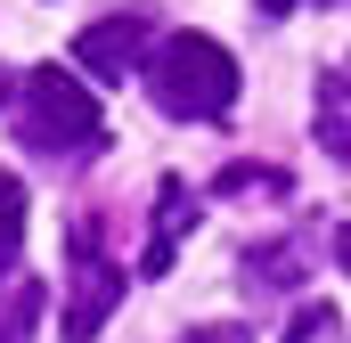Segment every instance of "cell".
<instances>
[{
    "mask_svg": "<svg viewBox=\"0 0 351 343\" xmlns=\"http://www.w3.org/2000/svg\"><path fill=\"white\" fill-rule=\"evenodd\" d=\"M188 229H196V204H188V180H180V172H164V180H156V237L139 246V270H147V278H164Z\"/></svg>",
    "mask_w": 351,
    "mask_h": 343,
    "instance_id": "5",
    "label": "cell"
},
{
    "mask_svg": "<svg viewBox=\"0 0 351 343\" xmlns=\"http://www.w3.org/2000/svg\"><path fill=\"white\" fill-rule=\"evenodd\" d=\"M139 82H147V98H156L172 123H221V115L237 106V58H229L213 33H172V41L147 49Z\"/></svg>",
    "mask_w": 351,
    "mask_h": 343,
    "instance_id": "1",
    "label": "cell"
},
{
    "mask_svg": "<svg viewBox=\"0 0 351 343\" xmlns=\"http://www.w3.org/2000/svg\"><path fill=\"white\" fill-rule=\"evenodd\" d=\"M16 254H25V180L0 172V270H16Z\"/></svg>",
    "mask_w": 351,
    "mask_h": 343,
    "instance_id": "8",
    "label": "cell"
},
{
    "mask_svg": "<svg viewBox=\"0 0 351 343\" xmlns=\"http://www.w3.org/2000/svg\"><path fill=\"white\" fill-rule=\"evenodd\" d=\"M335 327H343V319H335V303H302V311H294V327H286V343H327Z\"/></svg>",
    "mask_w": 351,
    "mask_h": 343,
    "instance_id": "9",
    "label": "cell"
},
{
    "mask_svg": "<svg viewBox=\"0 0 351 343\" xmlns=\"http://www.w3.org/2000/svg\"><path fill=\"white\" fill-rule=\"evenodd\" d=\"M66 254H74V270H66V343H90L106 327V311L123 303V270L98 254V221L66 229Z\"/></svg>",
    "mask_w": 351,
    "mask_h": 343,
    "instance_id": "3",
    "label": "cell"
},
{
    "mask_svg": "<svg viewBox=\"0 0 351 343\" xmlns=\"http://www.w3.org/2000/svg\"><path fill=\"white\" fill-rule=\"evenodd\" d=\"M335 261H343V278H351V221H343V237H335Z\"/></svg>",
    "mask_w": 351,
    "mask_h": 343,
    "instance_id": "12",
    "label": "cell"
},
{
    "mask_svg": "<svg viewBox=\"0 0 351 343\" xmlns=\"http://www.w3.org/2000/svg\"><path fill=\"white\" fill-rule=\"evenodd\" d=\"M254 8H262V16H286V8H302V0H254Z\"/></svg>",
    "mask_w": 351,
    "mask_h": 343,
    "instance_id": "13",
    "label": "cell"
},
{
    "mask_svg": "<svg viewBox=\"0 0 351 343\" xmlns=\"http://www.w3.org/2000/svg\"><path fill=\"white\" fill-rule=\"evenodd\" d=\"M180 343H254V327H237V319H213V327H188Z\"/></svg>",
    "mask_w": 351,
    "mask_h": 343,
    "instance_id": "11",
    "label": "cell"
},
{
    "mask_svg": "<svg viewBox=\"0 0 351 343\" xmlns=\"http://www.w3.org/2000/svg\"><path fill=\"white\" fill-rule=\"evenodd\" d=\"M41 278H8L0 286V343H33V327H41Z\"/></svg>",
    "mask_w": 351,
    "mask_h": 343,
    "instance_id": "7",
    "label": "cell"
},
{
    "mask_svg": "<svg viewBox=\"0 0 351 343\" xmlns=\"http://www.w3.org/2000/svg\"><path fill=\"white\" fill-rule=\"evenodd\" d=\"M213 188H221V196H245V188H269V196H278V188H286V172H269V164H229Z\"/></svg>",
    "mask_w": 351,
    "mask_h": 343,
    "instance_id": "10",
    "label": "cell"
},
{
    "mask_svg": "<svg viewBox=\"0 0 351 343\" xmlns=\"http://www.w3.org/2000/svg\"><path fill=\"white\" fill-rule=\"evenodd\" d=\"M0 98H8V66H0Z\"/></svg>",
    "mask_w": 351,
    "mask_h": 343,
    "instance_id": "14",
    "label": "cell"
},
{
    "mask_svg": "<svg viewBox=\"0 0 351 343\" xmlns=\"http://www.w3.org/2000/svg\"><path fill=\"white\" fill-rule=\"evenodd\" d=\"M147 41H156V16H147V8H123V16L74 33V66L98 74V82H131V74L147 66Z\"/></svg>",
    "mask_w": 351,
    "mask_h": 343,
    "instance_id": "4",
    "label": "cell"
},
{
    "mask_svg": "<svg viewBox=\"0 0 351 343\" xmlns=\"http://www.w3.org/2000/svg\"><path fill=\"white\" fill-rule=\"evenodd\" d=\"M16 139L49 164H90L106 147V115L66 66H33L25 74V98H16Z\"/></svg>",
    "mask_w": 351,
    "mask_h": 343,
    "instance_id": "2",
    "label": "cell"
},
{
    "mask_svg": "<svg viewBox=\"0 0 351 343\" xmlns=\"http://www.w3.org/2000/svg\"><path fill=\"white\" fill-rule=\"evenodd\" d=\"M302 261H311V246L302 237H269V246H245V294H286V286H302Z\"/></svg>",
    "mask_w": 351,
    "mask_h": 343,
    "instance_id": "6",
    "label": "cell"
}]
</instances>
